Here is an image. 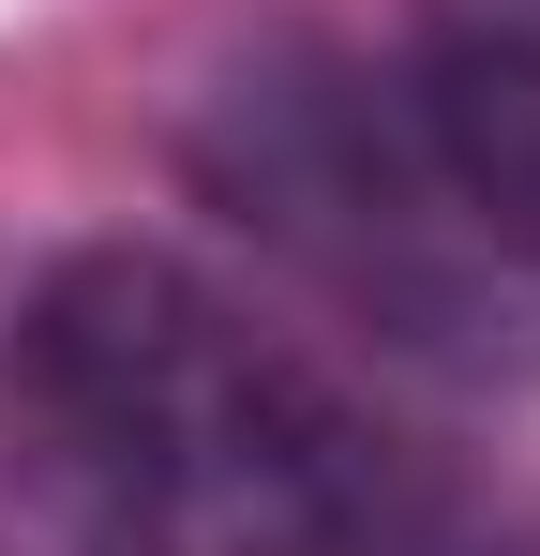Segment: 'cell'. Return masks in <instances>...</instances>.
Returning a JSON list of instances; mask_svg holds the SVG:
<instances>
[{"mask_svg": "<svg viewBox=\"0 0 540 556\" xmlns=\"http://www.w3.org/2000/svg\"><path fill=\"white\" fill-rule=\"evenodd\" d=\"M0 556H496L375 391L151 241L0 301Z\"/></svg>", "mask_w": 540, "mask_h": 556, "instance_id": "obj_1", "label": "cell"}, {"mask_svg": "<svg viewBox=\"0 0 540 556\" xmlns=\"http://www.w3.org/2000/svg\"><path fill=\"white\" fill-rule=\"evenodd\" d=\"M195 181L226 195V226H256L270 256L346 331H375L390 362L480 376V391L540 376V286L465 211L406 61H360L331 30L241 46L210 76V105H195Z\"/></svg>", "mask_w": 540, "mask_h": 556, "instance_id": "obj_2", "label": "cell"}, {"mask_svg": "<svg viewBox=\"0 0 540 556\" xmlns=\"http://www.w3.org/2000/svg\"><path fill=\"white\" fill-rule=\"evenodd\" d=\"M406 91H421V121H436L465 211L496 226V256L540 286V15L450 0L436 30L406 46Z\"/></svg>", "mask_w": 540, "mask_h": 556, "instance_id": "obj_3", "label": "cell"}]
</instances>
